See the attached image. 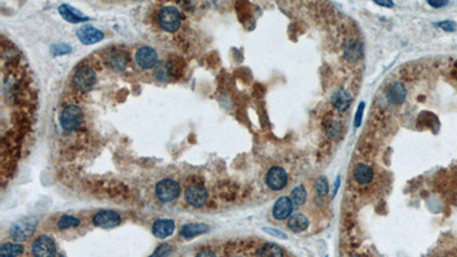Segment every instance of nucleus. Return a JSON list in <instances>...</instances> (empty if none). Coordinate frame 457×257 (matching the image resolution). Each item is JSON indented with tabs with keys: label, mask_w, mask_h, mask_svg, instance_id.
Instances as JSON below:
<instances>
[{
	"label": "nucleus",
	"mask_w": 457,
	"mask_h": 257,
	"mask_svg": "<svg viewBox=\"0 0 457 257\" xmlns=\"http://www.w3.org/2000/svg\"><path fill=\"white\" fill-rule=\"evenodd\" d=\"M38 220L35 216H26L20 218L10 228V234L15 242H26L35 234Z\"/></svg>",
	"instance_id": "obj_1"
},
{
	"label": "nucleus",
	"mask_w": 457,
	"mask_h": 257,
	"mask_svg": "<svg viewBox=\"0 0 457 257\" xmlns=\"http://www.w3.org/2000/svg\"><path fill=\"white\" fill-rule=\"evenodd\" d=\"M84 114L79 106H68L64 108L61 112L60 122L63 130L68 132L76 130L83 124Z\"/></svg>",
	"instance_id": "obj_2"
},
{
	"label": "nucleus",
	"mask_w": 457,
	"mask_h": 257,
	"mask_svg": "<svg viewBox=\"0 0 457 257\" xmlns=\"http://www.w3.org/2000/svg\"><path fill=\"white\" fill-rule=\"evenodd\" d=\"M158 21H159L160 26L163 28L165 31L175 32L180 29L182 20L180 12L177 10V8L167 6L159 12Z\"/></svg>",
	"instance_id": "obj_3"
},
{
	"label": "nucleus",
	"mask_w": 457,
	"mask_h": 257,
	"mask_svg": "<svg viewBox=\"0 0 457 257\" xmlns=\"http://www.w3.org/2000/svg\"><path fill=\"white\" fill-rule=\"evenodd\" d=\"M96 82L95 71L90 66H83L77 70L74 76V85L80 93H87Z\"/></svg>",
	"instance_id": "obj_4"
},
{
	"label": "nucleus",
	"mask_w": 457,
	"mask_h": 257,
	"mask_svg": "<svg viewBox=\"0 0 457 257\" xmlns=\"http://www.w3.org/2000/svg\"><path fill=\"white\" fill-rule=\"evenodd\" d=\"M181 192L180 184L174 180L166 178L160 180L156 186L157 198L163 202H169L175 200Z\"/></svg>",
	"instance_id": "obj_5"
},
{
	"label": "nucleus",
	"mask_w": 457,
	"mask_h": 257,
	"mask_svg": "<svg viewBox=\"0 0 457 257\" xmlns=\"http://www.w3.org/2000/svg\"><path fill=\"white\" fill-rule=\"evenodd\" d=\"M32 254L35 257H55L56 244L51 236H40L32 244Z\"/></svg>",
	"instance_id": "obj_6"
},
{
	"label": "nucleus",
	"mask_w": 457,
	"mask_h": 257,
	"mask_svg": "<svg viewBox=\"0 0 457 257\" xmlns=\"http://www.w3.org/2000/svg\"><path fill=\"white\" fill-rule=\"evenodd\" d=\"M121 223V218L118 212L112 210L98 212L93 218V224L101 228H111L118 226Z\"/></svg>",
	"instance_id": "obj_7"
},
{
	"label": "nucleus",
	"mask_w": 457,
	"mask_h": 257,
	"mask_svg": "<svg viewBox=\"0 0 457 257\" xmlns=\"http://www.w3.org/2000/svg\"><path fill=\"white\" fill-rule=\"evenodd\" d=\"M265 180L271 190L279 191V190H282V188L287 186V182H288V176H287V172L284 168L277 166V167H272L268 172Z\"/></svg>",
	"instance_id": "obj_8"
},
{
	"label": "nucleus",
	"mask_w": 457,
	"mask_h": 257,
	"mask_svg": "<svg viewBox=\"0 0 457 257\" xmlns=\"http://www.w3.org/2000/svg\"><path fill=\"white\" fill-rule=\"evenodd\" d=\"M184 196L187 202L197 208L203 207L208 198V194L206 191V188L201 186H197V184L189 186L187 190H185Z\"/></svg>",
	"instance_id": "obj_9"
},
{
	"label": "nucleus",
	"mask_w": 457,
	"mask_h": 257,
	"mask_svg": "<svg viewBox=\"0 0 457 257\" xmlns=\"http://www.w3.org/2000/svg\"><path fill=\"white\" fill-rule=\"evenodd\" d=\"M135 60L137 64H139L141 68H143V69H151V68L157 66L158 54L153 48L144 46L141 47L140 50L136 52Z\"/></svg>",
	"instance_id": "obj_10"
},
{
	"label": "nucleus",
	"mask_w": 457,
	"mask_h": 257,
	"mask_svg": "<svg viewBox=\"0 0 457 257\" xmlns=\"http://www.w3.org/2000/svg\"><path fill=\"white\" fill-rule=\"evenodd\" d=\"M77 36L84 45H93L103 39V32L92 26H85L77 30Z\"/></svg>",
	"instance_id": "obj_11"
},
{
	"label": "nucleus",
	"mask_w": 457,
	"mask_h": 257,
	"mask_svg": "<svg viewBox=\"0 0 457 257\" xmlns=\"http://www.w3.org/2000/svg\"><path fill=\"white\" fill-rule=\"evenodd\" d=\"M293 204H294L292 202L290 198H287V196H281V198H279L276 204H274L272 210L273 218L279 220H287L290 215H292Z\"/></svg>",
	"instance_id": "obj_12"
},
{
	"label": "nucleus",
	"mask_w": 457,
	"mask_h": 257,
	"mask_svg": "<svg viewBox=\"0 0 457 257\" xmlns=\"http://www.w3.org/2000/svg\"><path fill=\"white\" fill-rule=\"evenodd\" d=\"M174 231H175V223H174L173 220L161 218L157 220L156 222L153 223L152 232L153 234L159 239L167 238V236L174 234Z\"/></svg>",
	"instance_id": "obj_13"
},
{
	"label": "nucleus",
	"mask_w": 457,
	"mask_h": 257,
	"mask_svg": "<svg viewBox=\"0 0 457 257\" xmlns=\"http://www.w3.org/2000/svg\"><path fill=\"white\" fill-rule=\"evenodd\" d=\"M406 95V88L400 82L391 84L386 90V98L389 100V102L391 104H393V106H399V104H402L405 102Z\"/></svg>",
	"instance_id": "obj_14"
},
{
	"label": "nucleus",
	"mask_w": 457,
	"mask_h": 257,
	"mask_svg": "<svg viewBox=\"0 0 457 257\" xmlns=\"http://www.w3.org/2000/svg\"><path fill=\"white\" fill-rule=\"evenodd\" d=\"M353 176L355 182L361 184V186H366L369 184L374 178V170L370 166H368L366 164H360L353 170Z\"/></svg>",
	"instance_id": "obj_15"
},
{
	"label": "nucleus",
	"mask_w": 457,
	"mask_h": 257,
	"mask_svg": "<svg viewBox=\"0 0 457 257\" xmlns=\"http://www.w3.org/2000/svg\"><path fill=\"white\" fill-rule=\"evenodd\" d=\"M351 101H352V98H351L350 93L343 88L336 90L331 95V103L338 111H345L350 106Z\"/></svg>",
	"instance_id": "obj_16"
},
{
	"label": "nucleus",
	"mask_w": 457,
	"mask_h": 257,
	"mask_svg": "<svg viewBox=\"0 0 457 257\" xmlns=\"http://www.w3.org/2000/svg\"><path fill=\"white\" fill-rule=\"evenodd\" d=\"M60 15L66 20V21L70 22V23H82L85 21H88L87 16H84L79 13L78 10L72 8L69 5H61L59 8Z\"/></svg>",
	"instance_id": "obj_17"
},
{
	"label": "nucleus",
	"mask_w": 457,
	"mask_h": 257,
	"mask_svg": "<svg viewBox=\"0 0 457 257\" xmlns=\"http://www.w3.org/2000/svg\"><path fill=\"white\" fill-rule=\"evenodd\" d=\"M210 228L204 223H189L185 224V226L182 228L181 234L183 236L185 239H191L199 234H207Z\"/></svg>",
	"instance_id": "obj_18"
},
{
	"label": "nucleus",
	"mask_w": 457,
	"mask_h": 257,
	"mask_svg": "<svg viewBox=\"0 0 457 257\" xmlns=\"http://www.w3.org/2000/svg\"><path fill=\"white\" fill-rule=\"evenodd\" d=\"M108 64L115 71H123L126 69L128 58L126 54L123 53V52L115 50L108 56Z\"/></svg>",
	"instance_id": "obj_19"
},
{
	"label": "nucleus",
	"mask_w": 457,
	"mask_h": 257,
	"mask_svg": "<svg viewBox=\"0 0 457 257\" xmlns=\"http://www.w3.org/2000/svg\"><path fill=\"white\" fill-rule=\"evenodd\" d=\"M310 226L309 220L303 214H294L288 220V228L294 234H301L307 230Z\"/></svg>",
	"instance_id": "obj_20"
},
{
	"label": "nucleus",
	"mask_w": 457,
	"mask_h": 257,
	"mask_svg": "<svg viewBox=\"0 0 457 257\" xmlns=\"http://www.w3.org/2000/svg\"><path fill=\"white\" fill-rule=\"evenodd\" d=\"M344 55L349 61H358L362 55L361 44L357 40H351L344 47Z\"/></svg>",
	"instance_id": "obj_21"
},
{
	"label": "nucleus",
	"mask_w": 457,
	"mask_h": 257,
	"mask_svg": "<svg viewBox=\"0 0 457 257\" xmlns=\"http://www.w3.org/2000/svg\"><path fill=\"white\" fill-rule=\"evenodd\" d=\"M256 257H282V250L278 244L268 242L258 250Z\"/></svg>",
	"instance_id": "obj_22"
},
{
	"label": "nucleus",
	"mask_w": 457,
	"mask_h": 257,
	"mask_svg": "<svg viewBox=\"0 0 457 257\" xmlns=\"http://www.w3.org/2000/svg\"><path fill=\"white\" fill-rule=\"evenodd\" d=\"M23 250L22 244L7 242L0 248V257H18L22 254Z\"/></svg>",
	"instance_id": "obj_23"
},
{
	"label": "nucleus",
	"mask_w": 457,
	"mask_h": 257,
	"mask_svg": "<svg viewBox=\"0 0 457 257\" xmlns=\"http://www.w3.org/2000/svg\"><path fill=\"white\" fill-rule=\"evenodd\" d=\"M155 76L160 82H168L171 79V66L167 62H158L155 66Z\"/></svg>",
	"instance_id": "obj_24"
},
{
	"label": "nucleus",
	"mask_w": 457,
	"mask_h": 257,
	"mask_svg": "<svg viewBox=\"0 0 457 257\" xmlns=\"http://www.w3.org/2000/svg\"><path fill=\"white\" fill-rule=\"evenodd\" d=\"M290 200L296 206H301L305 202L306 200V191L303 186H298L293 188L292 194H290Z\"/></svg>",
	"instance_id": "obj_25"
},
{
	"label": "nucleus",
	"mask_w": 457,
	"mask_h": 257,
	"mask_svg": "<svg viewBox=\"0 0 457 257\" xmlns=\"http://www.w3.org/2000/svg\"><path fill=\"white\" fill-rule=\"evenodd\" d=\"M80 224L79 218H75V216H70V215H64L59 220L58 222V226L61 230H67V228H77Z\"/></svg>",
	"instance_id": "obj_26"
},
{
	"label": "nucleus",
	"mask_w": 457,
	"mask_h": 257,
	"mask_svg": "<svg viewBox=\"0 0 457 257\" xmlns=\"http://www.w3.org/2000/svg\"><path fill=\"white\" fill-rule=\"evenodd\" d=\"M315 191H317V194L320 196H327V194H328V191H329V186H328V182H327L326 178H322V176H320V178L317 180V182H315Z\"/></svg>",
	"instance_id": "obj_27"
},
{
	"label": "nucleus",
	"mask_w": 457,
	"mask_h": 257,
	"mask_svg": "<svg viewBox=\"0 0 457 257\" xmlns=\"http://www.w3.org/2000/svg\"><path fill=\"white\" fill-rule=\"evenodd\" d=\"M172 250H173V248L171 244H160V246L157 248L155 252H153L150 257H167L172 254Z\"/></svg>",
	"instance_id": "obj_28"
},
{
	"label": "nucleus",
	"mask_w": 457,
	"mask_h": 257,
	"mask_svg": "<svg viewBox=\"0 0 457 257\" xmlns=\"http://www.w3.org/2000/svg\"><path fill=\"white\" fill-rule=\"evenodd\" d=\"M72 48L67 45V44H58V45H54L52 47V53L55 56H60V55H66L71 53Z\"/></svg>",
	"instance_id": "obj_29"
},
{
	"label": "nucleus",
	"mask_w": 457,
	"mask_h": 257,
	"mask_svg": "<svg viewBox=\"0 0 457 257\" xmlns=\"http://www.w3.org/2000/svg\"><path fill=\"white\" fill-rule=\"evenodd\" d=\"M326 132H328L330 136H333V138H335V136H336L339 132V125L336 122L331 120V122H329L328 125L326 126Z\"/></svg>",
	"instance_id": "obj_30"
},
{
	"label": "nucleus",
	"mask_w": 457,
	"mask_h": 257,
	"mask_svg": "<svg viewBox=\"0 0 457 257\" xmlns=\"http://www.w3.org/2000/svg\"><path fill=\"white\" fill-rule=\"evenodd\" d=\"M263 230H264L265 232H268V234H270L271 236H277V238H280V239H286V238H287V234H284V232H282V231L278 230V228H263Z\"/></svg>",
	"instance_id": "obj_31"
},
{
	"label": "nucleus",
	"mask_w": 457,
	"mask_h": 257,
	"mask_svg": "<svg viewBox=\"0 0 457 257\" xmlns=\"http://www.w3.org/2000/svg\"><path fill=\"white\" fill-rule=\"evenodd\" d=\"M438 26L443 29L444 31H455L456 24L452 21H443L438 23Z\"/></svg>",
	"instance_id": "obj_32"
},
{
	"label": "nucleus",
	"mask_w": 457,
	"mask_h": 257,
	"mask_svg": "<svg viewBox=\"0 0 457 257\" xmlns=\"http://www.w3.org/2000/svg\"><path fill=\"white\" fill-rule=\"evenodd\" d=\"M196 257H216V255H215V252H214L213 250H201V252H198Z\"/></svg>",
	"instance_id": "obj_33"
},
{
	"label": "nucleus",
	"mask_w": 457,
	"mask_h": 257,
	"mask_svg": "<svg viewBox=\"0 0 457 257\" xmlns=\"http://www.w3.org/2000/svg\"><path fill=\"white\" fill-rule=\"evenodd\" d=\"M448 2H441V0H431L428 2V5L434 7V8H441L443 6H446Z\"/></svg>",
	"instance_id": "obj_34"
},
{
	"label": "nucleus",
	"mask_w": 457,
	"mask_h": 257,
	"mask_svg": "<svg viewBox=\"0 0 457 257\" xmlns=\"http://www.w3.org/2000/svg\"><path fill=\"white\" fill-rule=\"evenodd\" d=\"M362 110H363V103L360 104V108L358 109V114H357V118H355V126H358L360 124V119H361V114H362Z\"/></svg>",
	"instance_id": "obj_35"
},
{
	"label": "nucleus",
	"mask_w": 457,
	"mask_h": 257,
	"mask_svg": "<svg viewBox=\"0 0 457 257\" xmlns=\"http://www.w3.org/2000/svg\"><path fill=\"white\" fill-rule=\"evenodd\" d=\"M376 4H377V5H381L383 7H392L393 6V4H392V2H376Z\"/></svg>",
	"instance_id": "obj_36"
},
{
	"label": "nucleus",
	"mask_w": 457,
	"mask_h": 257,
	"mask_svg": "<svg viewBox=\"0 0 457 257\" xmlns=\"http://www.w3.org/2000/svg\"><path fill=\"white\" fill-rule=\"evenodd\" d=\"M338 186H339V178H337V180H336V182H335V191H334V192H335V194H336V192H337V188H338Z\"/></svg>",
	"instance_id": "obj_37"
}]
</instances>
